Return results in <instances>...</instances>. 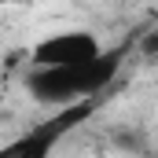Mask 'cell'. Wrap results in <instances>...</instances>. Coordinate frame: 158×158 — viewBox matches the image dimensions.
<instances>
[{"label":"cell","mask_w":158,"mask_h":158,"mask_svg":"<svg viewBox=\"0 0 158 158\" xmlns=\"http://www.w3.org/2000/svg\"><path fill=\"white\" fill-rule=\"evenodd\" d=\"M129 55V44L118 48H107L96 63L88 66H74V70H26V92L30 99H37L40 107H55V110H66V107H77V103H92L103 88H110L114 77L121 74V63Z\"/></svg>","instance_id":"cell-1"},{"label":"cell","mask_w":158,"mask_h":158,"mask_svg":"<svg viewBox=\"0 0 158 158\" xmlns=\"http://www.w3.org/2000/svg\"><path fill=\"white\" fill-rule=\"evenodd\" d=\"M107 48L99 44L96 33L88 30H63L52 37H40L30 48V66L33 70H74V66H88L103 55Z\"/></svg>","instance_id":"cell-3"},{"label":"cell","mask_w":158,"mask_h":158,"mask_svg":"<svg viewBox=\"0 0 158 158\" xmlns=\"http://www.w3.org/2000/svg\"><path fill=\"white\" fill-rule=\"evenodd\" d=\"M92 114H96V99L92 103H77V107H66V110H55L52 118L33 125L30 132H22L11 143H4L0 158H52V151L59 147V140L66 132H74L81 121L92 118Z\"/></svg>","instance_id":"cell-2"},{"label":"cell","mask_w":158,"mask_h":158,"mask_svg":"<svg viewBox=\"0 0 158 158\" xmlns=\"http://www.w3.org/2000/svg\"><path fill=\"white\" fill-rule=\"evenodd\" d=\"M140 52H143V55H155V52H158V33H147L143 44H140Z\"/></svg>","instance_id":"cell-4"}]
</instances>
